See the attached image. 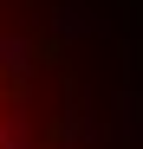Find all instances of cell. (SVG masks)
Segmentation results:
<instances>
[{"label": "cell", "mask_w": 143, "mask_h": 149, "mask_svg": "<svg viewBox=\"0 0 143 149\" xmlns=\"http://www.w3.org/2000/svg\"><path fill=\"white\" fill-rule=\"evenodd\" d=\"M0 149H26V123H20V117L0 123Z\"/></svg>", "instance_id": "1"}]
</instances>
